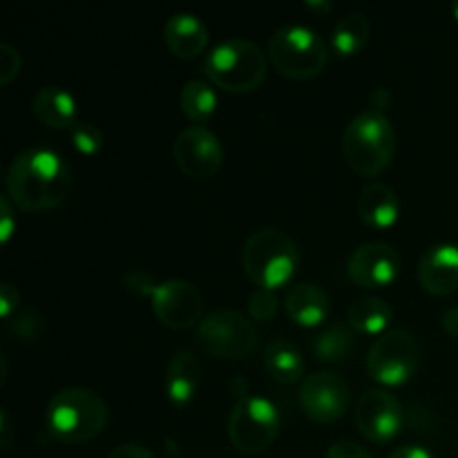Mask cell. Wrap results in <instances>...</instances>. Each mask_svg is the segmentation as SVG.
<instances>
[{"label":"cell","instance_id":"cell-17","mask_svg":"<svg viewBox=\"0 0 458 458\" xmlns=\"http://www.w3.org/2000/svg\"><path fill=\"white\" fill-rule=\"evenodd\" d=\"M286 316L298 327L322 325L329 316V295L313 282H298L286 293Z\"/></svg>","mask_w":458,"mask_h":458},{"label":"cell","instance_id":"cell-14","mask_svg":"<svg viewBox=\"0 0 458 458\" xmlns=\"http://www.w3.org/2000/svg\"><path fill=\"white\" fill-rule=\"evenodd\" d=\"M356 425L362 437L369 438V441H392L403 428L401 401L385 389H369L358 401Z\"/></svg>","mask_w":458,"mask_h":458},{"label":"cell","instance_id":"cell-12","mask_svg":"<svg viewBox=\"0 0 458 458\" xmlns=\"http://www.w3.org/2000/svg\"><path fill=\"white\" fill-rule=\"evenodd\" d=\"M152 309L157 320L174 331L195 327L201 320V293L195 284L186 280H168L157 284L152 293Z\"/></svg>","mask_w":458,"mask_h":458},{"label":"cell","instance_id":"cell-33","mask_svg":"<svg viewBox=\"0 0 458 458\" xmlns=\"http://www.w3.org/2000/svg\"><path fill=\"white\" fill-rule=\"evenodd\" d=\"M107 458H155L148 447L139 445V443H125V445L114 447V450L107 454Z\"/></svg>","mask_w":458,"mask_h":458},{"label":"cell","instance_id":"cell-37","mask_svg":"<svg viewBox=\"0 0 458 458\" xmlns=\"http://www.w3.org/2000/svg\"><path fill=\"white\" fill-rule=\"evenodd\" d=\"M307 7L311 9H320V12H331V3H307Z\"/></svg>","mask_w":458,"mask_h":458},{"label":"cell","instance_id":"cell-34","mask_svg":"<svg viewBox=\"0 0 458 458\" xmlns=\"http://www.w3.org/2000/svg\"><path fill=\"white\" fill-rule=\"evenodd\" d=\"M387 458H434V456L420 445H403L398 447V450H394Z\"/></svg>","mask_w":458,"mask_h":458},{"label":"cell","instance_id":"cell-23","mask_svg":"<svg viewBox=\"0 0 458 458\" xmlns=\"http://www.w3.org/2000/svg\"><path fill=\"white\" fill-rule=\"evenodd\" d=\"M394 311L385 300L380 298H360L349 307L347 322L353 331L374 335L383 334L392 322Z\"/></svg>","mask_w":458,"mask_h":458},{"label":"cell","instance_id":"cell-32","mask_svg":"<svg viewBox=\"0 0 458 458\" xmlns=\"http://www.w3.org/2000/svg\"><path fill=\"white\" fill-rule=\"evenodd\" d=\"M18 302H21V295L13 289L9 282H3V289H0V316L7 320L12 316L13 309H18Z\"/></svg>","mask_w":458,"mask_h":458},{"label":"cell","instance_id":"cell-36","mask_svg":"<svg viewBox=\"0 0 458 458\" xmlns=\"http://www.w3.org/2000/svg\"><path fill=\"white\" fill-rule=\"evenodd\" d=\"M231 392L235 394L237 401H242V398L249 396V392H246V380H242V378L233 380V383H231Z\"/></svg>","mask_w":458,"mask_h":458},{"label":"cell","instance_id":"cell-16","mask_svg":"<svg viewBox=\"0 0 458 458\" xmlns=\"http://www.w3.org/2000/svg\"><path fill=\"white\" fill-rule=\"evenodd\" d=\"M164 43L174 56L197 58L208 47V30L195 13H174L164 27Z\"/></svg>","mask_w":458,"mask_h":458},{"label":"cell","instance_id":"cell-27","mask_svg":"<svg viewBox=\"0 0 458 458\" xmlns=\"http://www.w3.org/2000/svg\"><path fill=\"white\" fill-rule=\"evenodd\" d=\"M72 141H74L76 150L83 155H94L103 148V134L97 125L92 123H76L72 128Z\"/></svg>","mask_w":458,"mask_h":458},{"label":"cell","instance_id":"cell-6","mask_svg":"<svg viewBox=\"0 0 458 458\" xmlns=\"http://www.w3.org/2000/svg\"><path fill=\"white\" fill-rule=\"evenodd\" d=\"M268 58L282 76L307 81L320 74L327 65V45L304 25H286L273 34Z\"/></svg>","mask_w":458,"mask_h":458},{"label":"cell","instance_id":"cell-30","mask_svg":"<svg viewBox=\"0 0 458 458\" xmlns=\"http://www.w3.org/2000/svg\"><path fill=\"white\" fill-rule=\"evenodd\" d=\"M327 458H374V454L353 441H338L327 450Z\"/></svg>","mask_w":458,"mask_h":458},{"label":"cell","instance_id":"cell-13","mask_svg":"<svg viewBox=\"0 0 458 458\" xmlns=\"http://www.w3.org/2000/svg\"><path fill=\"white\" fill-rule=\"evenodd\" d=\"M401 273V255L387 242L358 246L347 262V277L362 289H385Z\"/></svg>","mask_w":458,"mask_h":458},{"label":"cell","instance_id":"cell-8","mask_svg":"<svg viewBox=\"0 0 458 458\" xmlns=\"http://www.w3.org/2000/svg\"><path fill=\"white\" fill-rule=\"evenodd\" d=\"M280 434V411L262 396L237 401L228 416V438L242 454H259L268 450Z\"/></svg>","mask_w":458,"mask_h":458},{"label":"cell","instance_id":"cell-35","mask_svg":"<svg viewBox=\"0 0 458 458\" xmlns=\"http://www.w3.org/2000/svg\"><path fill=\"white\" fill-rule=\"evenodd\" d=\"M443 329H445L447 334L458 335V304L445 311V316H443Z\"/></svg>","mask_w":458,"mask_h":458},{"label":"cell","instance_id":"cell-1","mask_svg":"<svg viewBox=\"0 0 458 458\" xmlns=\"http://www.w3.org/2000/svg\"><path fill=\"white\" fill-rule=\"evenodd\" d=\"M70 192V168L61 155L47 148L21 152L7 173V197L27 213L58 208Z\"/></svg>","mask_w":458,"mask_h":458},{"label":"cell","instance_id":"cell-5","mask_svg":"<svg viewBox=\"0 0 458 458\" xmlns=\"http://www.w3.org/2000/svg\"><path fill=\"white\" fill-rule=\"evenodd\" d=\"M300 253L295 242L277 228H262L246 240L242 264L258 289H280L293 277Z\"/></svg>","mask_w":458,"mask_h":458},{"label":"cell","instance_id":"cell-19","mask_svg":"<svg viewBox=\"0 0 458 458\" xmlns=\"http://www.w3.org/2000/svg\"><path fill=\"white\" fill-rule=\"evenodd\" d=\"M199 389V360L188 349H179L165 369V392L173 405L183 407L195 398Z\"/></svg>","mask_w":458,"mask_h":458},{"label":"cell","instance_id":"cell-38","mask_svg":"<svg viewBox=\"0 0 458 458\" xmlns=\"http://www.w3.org/2000/svg\"><path fill=\"white\" fill-rule=\"evenodd\" d=\"M452 12H454V18L458 21V3L452 4Z\"/></svg>","mask_w":458,"mask_h":458},{"label":"cell","instance_id":"cell-31","mask_svg":"<svg viewBox=\"0 0 458 458\" xmlns=\"http://www.w3.org/2000/svg\"><path fill=\"white\" fill-rule=\"evenodd\" d=\"M13 226H16V217H13L12 199H9V197H3V199H0V240L9 242Z\"/></svg>","mask_w":458,"mask_h":458},{"label":"cell","instance_id":"cell-15","mask_svg":"<svg viewBox=\"0 0 458 458\" xmlns=\"http://www.w3.org/2000/svg\"><path fill=\"white\" fill-rule=\"evenodd\" d=\"M419 280L434 295H450L458 291V246L441 244L420 258Z\"/></svg>","mask_w":458,"mask_h":458},{"label":"cell","instance_id":"cell-4","mask_svg":"<svg viewBox=\"0 0 458 458\" xmlns=\"http://www.w3.org/2000/svg\"><path fill=\"white\" fill-rule=\"evenodd\" d=\"M204 72L219 89L253 92L267 79V54L246 38H228L210 49Z\"/></svg>","mask_w":458,"mask_h":458},{"label":"cell","instance_id":"cell-25","mask_svg":"<svg viewBox=\"0 0 458 458\" xmlns=\"http://www.w3.org/2000/svg\"><path fill=\"white\" fill-rule=\"evenodd\" d=\"M179 107L195 125L204 123L217 110V94L204 81H188L179 92Z\"/></svg>","mask_w":458,"mask_h":458},{"label":"cell","instance_id":"cell-22","mask_svg":"<svg viewBox=\"0 0 458 458\" xmlns=\"http://www.w3.org/2000/svg\"><path fill=\"white\" fill-rule=\"evenodd\" d=\"M356 349V338H353L352 327L347 325H329L313 338V353L318 360L329 362V365H340L353 356Z\"/></svg>","mask_w":458,"mask_h":458},{"label":"cell","instance_id":"cell-7","mask_svg":"<svg viewBox=\"0 0 458 458\" xmlns=\"http://www.w3.org/2000/svg\"><path fill=\"white\" fill-rule=\"evenodd\" d=\"M197 344L208 356L242 360L259 347V334L244 313L235 309H217L197 327Z\"/></svg>","mask_w":458,"mask_h":458},{"label":"cell","instance_id":"cell-10","mask_svg":"<svg viewBox=\"0 0 458 458\" xmlns=\"http://www.w3.org/2000/svg\"><path fill=\"white\" fill-rule=\"evenodd\" d=\"M177 168L191 179H210L224 161V148L217 134L206 125H188L173 143Z\"/></svg>","mask_w":458,"mask_h":458},{"label":"cell","instance_id":"cell-26","mask_svg":"<svg viewBox=\"0 0 458 458\" xmlns=\"http://www.w3.org/2000/svg\"><path fill=\"white\" fill-rule=\"evenodd\" d=\"M280 300L276 291L271 289H255L249 298V313L255 322H268L276 318Z\"/></svg>","mask_w":458,"mask_h":458},{"label":"cell","instance_id":"cell-2","mask_svg":"<svg viewBox=\"0 0 458 458\" xmlns=\"http://www.w3.org/2000/svg\"><path fill=\"white\" fill-rule=\"evenodd\" d=\"M396 152V130L383 112H360L349 121L343 137L344 161L360 177H376L383 173Z\"/></svg>","mask_w":458,"mask_h":458},{"label":"cell","instance_id":"cell-20","mask_svg":"<svg viewBox=\"0 0 458 458\" xmlns=\"http://www.w3.org/2000/svg\"><path fill=\"white\" fill-rule=\"evenodd\" d=\"M358 215L371 228H389L398 219V197L387 183H369L358 197Z\"/></svg>","mask_w":458,"mask_h":458},{"label":"cell","instance_id":"cell-11","mask_svg":"<svg viewBox=\"0 0 458 458\" xmlns=\"http://www.w3.org/2000/svg\"><path fill=\"white\" fill-rule=\"evenodd\" d=\"M352 403V392L343 376L334 371H316L300 387V405L316 423H334Z\"/></svg>","mask_w":458,"mask_h":458},{"label":"cell","instance_id":"cell-3","mask_svg":"<svg viewBox=\"0 0 458 458\" xmlns=\"http://www.w3.org/2000/svg\"><path fill=\"white\" fill-rule=\"evenodd\" d=\"M110 411L103 398L89 389L70 387L47 405V429L63 443H88L106 429Z\"/></svg>","mask_w":458,"mask_h":458},{"label":"cell","instance_id":"cell-29","mask_svg":"<svg viewBox=\"0 0 458 458\" xmlns=\"http://www.w3.org/2000/svg\"><path fill=\"white\" fill-rule=\"evenodd\" d=\"M123 284L128 291H134V293H139V295H150V298L157 289V284H155V280L150 277V273H146L143 268H130L123 277Z\"/></svg>","mask_w":458,"mask_h":458},{"label":"cell","instance_id":"cell-24","mask_svg":"<svg viewBox=\"0 0 458 458\" xmlns=\"http://www.w3.org/2000/svg\"><path fill=\"white\" fill-rule=\"evenodd\" d=\"M371 36V25L365 13L352 12L340 18L331 34V43L340 56H353L367 45Z\"/></svg>","mask_w":458,"mask_h":458},{"label":"cell","instance_id":"cell-28","mask_svg":"<svg viewBox=\"0 0 458 458\" xmlns=\"http://www.w3.org/2000/svg\"><path fill=\"white\" fill-rule=\"evenodd\" d=\"M22 58L18 49L12 45L0 43V85H9L18 74H21Z\"/></svg>","mask_w":458,"mask_h":458},{"label":"cell","instance_id":"cell-9","mask_svg":"<svg viewBox=\"0 0 458 458\" xmlns=\"http://www.w3.org/2000/svg\"><path fill=\"white\" fill-rule=\"evenodd\" d=\"M420 362L419 340L405 329L380 334L367 353V369L371 378L383 385H405L414 378Z\"/></svg>","mask_w":458,"mask_h":458},{"label":"cell","instance_id":"cell-18","mask_svg":"<svg viewBox=\"0 0 458 458\" xmlns=\"http://www.w3.org/2000/svg\"><path fill=\"white\" fill-rule=\"evenodd\" d=\"M31 112L43 125L54 130L74 128L76 101L67 89L58 85H45L31 98Z\"/></svg>","mask_w":458,"mask_h":458},{"label":"cell","instance_id":"cell-21","mask_svg":"<svg viewBox=\"0 0 458 458\" xmlns=\"http://www.w3.org/2000/svg\"><path fill=\"white\" fill-rule=\"evenodd\" d=\"M267 371L282 385H293L304 374V358L300 349L291 340L276 338L267 349L264 356Z\"/></svg>","mask_w":458,"mask_h":458}]
</instances>
